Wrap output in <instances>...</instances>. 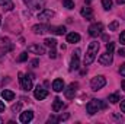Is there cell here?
Instances as JSON below:
<instances>
[{"mask_svg": "<svg viewBox=\"0 0 125 124\" xmlns=\"http://www.w3.org/2000/svg\"><path fill=\"white\" fill-rule=\"evenodd\" d=\"M99 47H100V44L97 42V41H92L90 44H89V47H87V51H86V54H84V66H89V64H92L94 62V59H96V54H97V51H99Z\"/></svg>", "mask_w": 125, "mask_h": 124, "instance_id": "cell-1", "label": "cell"}, {"mask_svg": "<svg viewBox=\"0 0 125 124\" xmlns=\"http://www.w3.org/2000/svg\"><path fill=\"white\" fill-rule=\"evenodd\" d=\"M103 108H106V104H105L103 101H100V99H92V101H89L87 105H86V110H87V112H89L90 115L96 114L99 110H103Z\"/></svg>", "mask_w": 125, "mask_h": 124, "instance_id": "cell-2", "label": "cell"}, {"mask_svg": "<svg viewBox=\"0 0 125 124\" xmlns=\"http://www.w3.org/2000/svg\"><path fill=\"white\" fill-rule=\"evenodd\" d=\"M105 85H106V79H105V76H102V74L94 76L93 79L90 80V88H92V91H99V89H102Z\"/></svg>", "mask_w": 125, "mask_h": 124, "instance_id": "cell-3", "label": "cell"}, {"mask_svg": "<svg viewBox=\"0 0 125 124\" xmlns=\"http://www.w3.org/2000/svg\"><path fill=\"white\" fill-rule=\"evenodd\" d=\"M19 82H21V85H22V89L23 91H31L32 89V77L29 76H25L23 73H19Z\"/></svg>", "mask_w": 125, "mask_h": 124, "instance_id": "cell-4", "label": "cell"}, {"mask_svg": "<svg viewBox=\"0 0 125 124\" xmlns=\"http://www.w3.org/2000/svg\"><path fill=\"white\" fill-rule=\"evenodd\" d=\"M102 32H103V25L100 22H96V24L89 26V35L90 37H99V35H102Z\"/></svg>", "mask_w": 125, "mask_h": 124, "instance_id": "cell-5", "label": "cell"}, {"mask_svg": "<svg viewBox=\"0 0 125 124\" xmlns=\"http://www.w3.org/2000/svg\"><path fill=\"white\" fill-rule=\"evenodd\" d=\"M47 95H48V91L45 89V88H42V86H36L35 89H33V96H35V99H38V101H42V99H45L47 98Z\"/></svg>", "mask_w": 125, "mask_h": 124, "instance_id": "cell-6", "label": "cell"}, {"mask_svg": "<svg viewBox=\"0 0 125 124\" xmlns=\"http://www.w3.org/2000/svg\"><path fill=\"white\" fill-rule=\"evenodd\" d=\"M77 88H79V83H76V82L70 83L68 88L64 89V95H65V98H67V99H73V98H74V93H76V91H77Z\"/></svg>", "mask_w": 125, "mask_h": 124, "instance_id": "cell-7", "label": "cell"}, {"mask_svg": "<svg viewBox=\"0 0 125 124\" xmlns=\"http://www.w3.org/2000/svg\"><path fill=\"white\" fill-rule=\"evenodd\" d=\"M31 9L33 10H41L42 7H44V4H45V1L44 0H23Z\"/></svg>", "mask_w": 125, "mask_h": 124, "instance_id": "cell-8", "label": "cell"}, {"mask_svg": "<svg viewBox=\"0 0 125 124\" xmlns=\"http://www.w3.org/2000/svg\"><path fill=\"white\" fill-rule=\"evenodd\" d=\"M112 62H114V56H112V53H109V51H106L105 54H102V56L99 57V63H100L102 66H109Z\"/></svg>", "mask_w": 125, "mask_h": 124, "instance_id": "cell-9", "label": "cell"}, {"mask_svg": "<svg viewBox=\"0 0 125 124\" xmlns=\"http://www.w3.org/2000/svg\"><path fill=\"white\" fill-rule=\"evenodd\" d=\"M28 51L32 53V54H45V48L42 47V45H39V44H31L29 47H28Z\"/></svg>", "mask_w": 125, "mask_h": 124, "instance_id": "cell-10", "label": "cell"}, {"mask_svg": "<svg viewBox=\"0 0 125 124\" xmlns=\"http://www.w3.org/2000/svg\"><path fill=\"white\" fill-rule=\"evenodd\" d=\"M52 16H54V12H52V10H50V9H44L42 12H39V13H38V19H39V21H42V22H44V21L51 19Z\"/></svg>", "mask_w": 125, "mask_h": 124, "instance_id": "cell-11", "label": "cell"}, {"mask_svg": "<svg viewBox=\"0 0 125 124\" xmlns=\"http://www.w3.org/2000/svg\"><path fill=\"white\" fill-rule=\"evenodd\" d=\"M79 54H80V50H76L74 56L71 57V63H70V70H77L80 67V62H79Z\"/></svg>", "mask_w": 125, "mask_h": 124, "instance_id": "cell-12", "label": "cell"}, {"mask_svg": "<svg viewBox=\"0 0 125 124\" xmlns=\"http://www.w3.org/2000/svg\"><path fill=\"white\" fill-rule=\"evenodd\" d=\"M48 25H44V24H39V25H33L32 26V31L33 34H36V35H42V34H45V32H48Z\"/></svg>", "mask_w": 125, "mask_h": 124, "instance_id": "cell-13", "label": "cell"}, {"mask_svg": "<svg viewBox=\"0 0 125 124\" xmlns=\"http://www.w3.org/2000/svg\"><path fill=\"white\" fill-rule=\"evenodd\" d=\"M32 118H33V112H32V111H23V112L21 114V117H19L21 123H25V124L32 121Z\"/></svg>", "mask_w": 125, "mask_h": 124, "instance_id": "cell-14", "label": "cell"}, {"mask_svg": "<svg viewBox=\"0 0 125 124\" xmlns=\"http://www.w3.org/2000/svg\"><path fill=\"white\" fill-rule=\"evenodd\" d=\"M80 15H82L84 19H87V21L93 19V10H92L90 7H83V9L80 10Z\"/></svg>", "mask_w": 125, "mask_h": 124, "instance_id": "cell-15", "label": "cell"}, {"mask_svg": "<svg viewBox=\"0 0 125 124\" xmlns=\"http://www.w3.org/2000/svg\"><path fill=\"white\" fill-rule=\"evenodd\" d=\"M52 89H54V92H61V91H64V82H62V79H55L52 82Z\"/></svg>", "mask_w": 125, "mask_h": 124, "instance_id": "cell-16", "label": "cell"}, {"mask_svg": "<svg viewBox=\"0 0 125 124\" xmlns=\"http://www.w3.org/2000/svg\"><path fill=\"white\" fill-rule=\"evenodd\" d=\"M79 41H80V35H79L77 32H70V34H67V42L76 44V42H79Z\"/></svg>", "mask_w": 125, "mask_h": 124, "instance_id": "cell-17", "label": "cell"}, {"mask_svg": "<svg viewBox=\"0 0 125 124\" xmlns=\"http://www.w3.org/2000/svg\"><path fill=\"white\" fill-rule=\"evenodd\" d=\"M48 32H52L55 35H62V34H65V26H50Z\"/></svg>", "mask_w": 125, "mask_h": 124, "instance_id": "cell-18", "label": "cell"}, {"mask_svg": "<svg viewBox=\"0 0 125 124\" xmlns=\"http://www.w3.org/2000/svg\"><path fill=\"white\" fill-rule=\"evenodd\" d=\"M1 96H3L4 101H13L15 99V93L12 92V91H9V89H4L3 93H1Z\"/></svg>", "mask_w": 125, "mask_h": 124, "instance_id": "cell-19", "label": "cell"}, {"mask_svg": "<svg viewBox=\"0 0 125 124\" xmlns=\"http://www.w3.org/2000/svg\"><path fill=\"white\" fill-rule=\"evenodd\" d=\"M61 108H62V101L60 98H55V99H54V104H52V111H54V112H58Z\"/></svg>", "mask_w": 125, "mask_h": 124, "instance_id": "cell-20", "label": "cell"}, {"mask_svg": "<svg viewBox=\"0 0 125 124\" xmlns=\"http://www.w3.org/2000/svg\"><path fill=\"white\" fill-rule=\"evenodd\" d=\"M0 6L6 10H12L13 9V1L12 0H0Z\"/></svg>", "mask_w": 125, "mask_h": 124, "instance_id": "cell-21", "label": "cell"}, {"mask_svg": "<svg viewBox=\"0 0 125 124\" xmlns=\"http://www.w3.org/2000/svg\"><path fill=\"white\" fill-rule=\"evenodd\" d=\"M44 42H45V45L50 47V48H55V45H57V41H55L54 38H47Z\"/></svg>", "mask_w": 125, "mask_h": 124, "instance_id": "cell-22", "label": "cell"}, {"mask_svg": "<svg viewBox=\"0 0 125 124\" xmlns=\"http://www.w3.org/2000/svg\"><path fill=\"white\" fill-rule=\"evenodd\" d=\"M108 99H109L111 104H116V102L119 101V95H118V93H112V95H109Z\"/></svg>", "mask_w": 125, "mask_h": 124, "instance_id": "cell-23", "label": "cell"}, {"mask_svg": "<svg viewBox=\"0 0 125 124\" xmlns=\"http://www.w3.org/2000/svg\"><path fill=\"white\" fill-rule=\"evenodd\" d=\"M102 6L105 10H109L112 7V0H102Z\"/></svg>", "mask_w": 125, "mask_h": 124, "instance_id": "cell-24", "label": "cell"}, {"mask_svg": "<svg viewBox=\"0 0 125 124\" xmlns=\"http://www.w3.org/2000/svg\"><path fill=\"white\" fill-rule=\"evenodd\" d=\"M118 26H119V22L118 21H114L112 24H109V31H116Z\"/></svg>", "mask_w": 125, "mask_h": 124, "instance_id": "cell-25", "label": "cell"}, {"mask_svg": "<svg viewBox=\"0 0 125 124\" xmlns=\"http://www.w3.org/2000/svg\"><path fill=\"white\" fill-rule=\"evenodd\" d=\"M62 3H64V6H65L67 9H74V1H73V0H64Z\"/></svg>", "mask_w": 125, "mask_h": 124, "instance_id": "cell-26", "label": "cell"}, {"mask_svg": "<svg viewBox=\"0 0 125 124\" xmlns=\"http://www.w3.org/2000/svg\"><path fill=\"white\" fill-rule=\"evenodd\" d=\"M26 60H28V53H26V51L21 53V56H19V62H26Z\"/></svg>", "mask_w": 125, "mask_h": 124, "instance_id": "cell-27", "label": "cell"}, {"mask_svg": "<svg viewBox=\"0 0 125 124\" xmlns=\"http://www.w3.org/2000/svg\"><path fill=\"white\" fill-rule=\"evenodd\" d=\"M114 48H115V45H114V42H108V44H106V51H109V53H112V51H114Z\"/></svg>", "mask_w": 125, "mask_h": 124, "instance_id": "cell-28", "label": "cell"}, {"mask_svg": "<svg viewBox=\"0 0 125 124\" xmlns=\"http://www.w3.org/2000/svg\"><path fill=\"white\" fill-rule=\"evenodd\" d=\"M119 42H121L122 45H125V31H122L121 35H119Z\"/></svg>", "mask_w": 125, "mask_h": 124, "instance_id": "cell-29", "label": "cell"}, {"mask_svg": "<svg viewBox=\"0 0 125 124\" xmlns=\"http://www.w3.org/2000/svg\"><path fill=\"white\" fill-rule=\"evenodd\" d=\"M119 74H121L122 77H125V63L121 64V67H119Z\"/></svg>", "mask_w": 125, "mask_h": 124, "instance_id": "cell-30", "label": "cell"}, {"mask_svg": "<svg viewBox=\"0 0 125 124\" xmlns=\"http://www.w3.org/2000/svg\"><path fill=\"white\" fill-rule=\"evenodd\" d=\"M68 117H70L68 114H62V115L58 117V121H65V120H68Z\"/></svg>", "mask_w": 125, "mask_h": 124, "instance_id": "cell-31", "label": "cell"}, {"mask_svg": "<svg viewBox=\"0 0 125 124\" xmlns=\"http://www.w3.org/2000/svg\"><path fill=\"white\" fill-rule=\"evenodd\" d=\"M48 56H50V59H55V57H57V53L54 51V48L50 50V54H48Z\"/></svg>", "mask_w": 125, "mask_h": 124, "instance_id": "cell-32", "label": "cell"}, {"mask_svg": "<svg viewBox=\"0 0 125 124\" xmlns=\"http://www.w3.org/2000/svg\"><path fill=\"white\" fill-rule=\"evenodd\" d=\"M19 110H21V104H16V105H13V107H12V111H13V112L19 111Z\"/></svg>", "mask_w": 125, "mask_h": 124, "instance_id": "cell-33", "label": "cell"}, {"mask_svg": "<svg viewBox=\"0 0 125 124\" xmlns=\"http://www.w3.org/2000/svg\"><path fill=\"white\" fill-rule=\"evenodd\" d=\"M118 54H119V56H122V57H125V47L118 50Z\"/></svg>", "mask_w": 125, "mask_h": 124, "instance_id": "cell-34", "label": "cell"}, {"mask_svg": "<svg viewBox=\"0 0 125 124\" xmlns=\"http://www.w3.org/2000/svg\"><path fill=\"white\" fill-rule=\"evenodd\" d=\"M48 121H50V123H55V121H58V118H55V117H52V115H51V117L48 118Z\"/></svg>", "mask_w": 125, "mask_h": 124, "instance_id": "cell-35", "label": "cell"}, {"mask_svg": "<svg viewBox=\"0 0 125 124\" xmlns=\"http://www.w3.org/2000/svg\"><path fill=\"white\" fill-rule=\"evenodd\" d=\"M38 63H39L38 60H32V62H31V66H32V67H36V66H38Z\"/></svg>", "mask_w": 125, "mask_h": 124, "instance_id": "cell-36", "label": "cell"}, {"mask_svg": "<svg viewBox=\"0 0 125 124\" xmlns=\"http://www.w3.org/2000/svg\"><path fill=\"white\" fill-rule=\"evenodd\" d=\"M121 111H122V112H125V101H122V102H121Z\"/></svg>", "mask_w": 125, "mask_h": 124, "instance_id": "cell-37", "label": "cell"}, {"mask_svg": "<svg viewBox=\"0 0 125 124\" xmlns=\"http://www.w3.org/2000/svg\"><path fill=\"white\" fill-rule=\"evenodd\" d=\"M3 111H4V104L0 101V112H3Z\"/></svg>", "mask_w": 125, "mask_h": 124, "instance_id": "cell-38", "label": "cell"}, {"mask_svg": "<svg viewBox=\"0 0 125 124\" xmlns=\"http://www.w3.org/2000/svg\"><path fill=\"white\" fill-rule=\"evenodd\" d=\"M121 86H122V89H124V92H125V80H122V83H121Z\"/></svg>", "mask_w": 125, "mask_h": 124, "instance_id": "cell-39", "label": "cell"}, {"mask_svg": "<svg viewBox=\"0 0 125 124\" xmlns=\"http://www.w3.org/2000/svg\"><path fill=\"white\" fill-rule=\"evenodd\" d=\"M116 1H118L119 4H124V3H125V0H116Z\"/></svg>", "mask_w": 125, "mask_h": 124, "instance_id": "cell-40", "label": "cell"}, {"mask_svg": "<svg viewBox=\"0 0 125 124\" xmlns=\"http://www.w3.org/2000/svg\"><path fill=\"white\" fill-rule=\"evenodd\" d=\"M90 1H92V0H86V3H90Z\"/></svg>", "mask_w": 125, "mask_h": 124, "instance_id": "cell-41", "label": "cell"}, {"mask_svg": "<svg viewBox=\"0 0 125 124\" xmlns=\"http://www.w3.org/2000/svg\"><path fill=\"white\" fill-rule=\"evenodd\" d=\"M0 25H1V15H0Z\"/></svg>", "mask_w": 125, "mask_h": 124, "instance_id": "cell-42", "label": "cell"}, {"mask_svg": "<svg viewBox=\"0 0 125 124\" xmlns=\"http://www.w3.org/2000/svg\"><path fill=\"white\" fill-rule=\"evenodd\" d=\"M1 123H3V120H1V118H0V124H1Z\"/></svg>", "mask_w": 125, "mask_h": 124, "instance_id": "cell-43", "label": "cell"}]
</instances>
